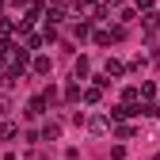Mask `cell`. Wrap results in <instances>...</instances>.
I'll use <instances>...</instances> for the list:
<instances>
[{
    "label": "cell",
    "mask_w": 160,
    "mask_h": 160,
    "mask_svg": "<svg viewBox=\"0 0 160 160\" xmlns=\"http://www.w3.org/2000/svg\"><path fill=\"white\" fill-rule=\"evenodd\" d=\"M156 160H160V152H156Z\"/></svg>",
    "instance_id": "3957f363"
},
{
    "label": "cell",
    "mask_w": 160,
    "mask_h": 160,
    "mask_svg": "<svg viewBox=\"0 0 160 160\" xmlns=\"http://www.w3.org/2000/svg\"><path fill=\"white\" fill-rule=\"evenodd\" d=\"M88 130H92V133H103V130H107V122H103V118H92V126H88Z\"/></svg>",
    "instance_id": "6da1fadb"
},
{
    "label": "cell",
    "mask_w": 160,
    "mask_h": 160,
    "mask_svg": "<svg viewBox=\"0 0 160 160\" xmlns=\"http://www.w3.org/2000/svg\"><path fill=\"white\" fill-rule=\"evenodd\" d=\"M4 114H12V103H8V95H0V118Z\"/></svg>",
    "instance_id": "7a4b0ae2"
}]
</instances>
